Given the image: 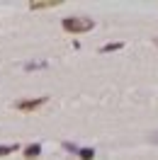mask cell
<instances>
[{"instance_id": "3", "label": "cell", "mask_w": 158, "mask_h": 160, "mask_svg": "<svg viewBox=\"0 0 158 160\" xmlns=\"http://www.w3.org/2000/svg\"><path fill=\"white\" fill-rule=\"evenodd\" d=\"M61 5V0H32L29 10H49V8H56Z\"/></svg>"}, {"instance_id": "5", "label": "cell", "mask_w": 158, "mask_h": 160, "mask_svg": "<svg viewBox=\"0 0 158 160\" xmlns=\"http://www.w3.org/2000/svg\"><path fill=\"white\" fill-rule=\"evenodd\" d=\"M78 158L80 160H92V158H95V150H92V148H80L78 150Z\"/></svg>"}, {"instance_id": "2", "label": "cell", "mask_w": 158, "mask_h": 160, "mask_svg": "<svg viewBox=\"0 0 158 160\" xmlns=\"http://www.w3.org/2000/svg\"><path fill=\"white\" fill-rule=\"evenodd\" d=\"M46 102H49V97L41 95V97H34V100H17V102H15V107H17L20 112H37L39 107H44Z\"/></svg>"}, {"instance_id": "8", "label": "cell", "mask_w": 158, "mask_h": 160, "mask_svg": "<svg viewBox=\"0 0 158 160\" xmlns=\"http://www.w3.org/2000/svg\"><path fill=\"white\" fill-rule=\"evenodd\" d=\"M37 68H46V61H32L24 66V70H37Z\"/></svg>"}, {"instance_id": "6", "label": "cell", "mask_w": 158, "mask_h": 160, "mask_svg": "<svg viewBox=\"0 0 158 160\" xmlns=\"http://www.w3.org/2000/svg\"><path fill=\"white\" fill-rule=\"evenodd\" d=\"M17 148H20L17 143H10V146H0V158H5V155H10V153H15Z\"/></svg>"}, {"instance_id": "1", "label": "cell", "mask_w": 158, "mask_h": 160, "mask_svg": "<svg viewBox=\"0 0 158 160\" xmlns=\"http://www.w3.org/2000/svg\"><path fill=\"white\" fill-rule=\"evenodd\" d=\"M61 27L71 34H83V32H90L95 27V22L90 20V17H63L61 22Z\"/></svg>"}, {"instance_id": "9", "label": "cell", "mask_w": 158, "mask_h": 160, "mask_svg": "<svg viewBox=\"0 0 158 160\" xmlns=\"http://www.w3.org/2000/svg\"><path fill=\"white\" fill-rule=\"evenodd\" d=\"M148 141H151V143H156V146H158V131H153V133L148 136Z\"/></svg>"}, {"instance_id": "7", "label": "cell", "mask_w": 158, "mask_h": 160, "mask_svg": "<svg viewBox=\"0 0 158 160\" xmlns=\"http://www.w3.org/2000/svg\"><path fill=\"white\" fill-rule=\"evenodd\" d=\"M122 46H124L122 41H114V44H105V46H102L100 51H102V53H109V51H119Z\"/></svg>"}, {"instance_id": "4", "label": "cell", "mask_w": 158, "mask_h": 160, "mask_svg": "<svg viewBox=\"0 0 158 160\" xmlns=\"http://www.w3.org/2000/svg\"><path fill=\"white\" fill-rule=\"evenodd\" d=\"M39 153H41V146H39V143H32V146L24 148V158H27V160H37V158H39Z\"/></svg>"}]
</instances>
